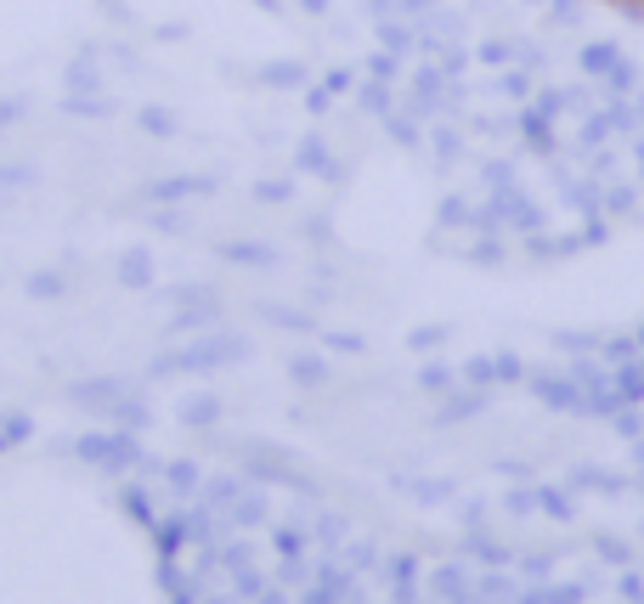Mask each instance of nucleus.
Wrapping results in <instances>:
<instances>
[{"mask_svg":"<svg viewBox=\"0 0 644 604\" xmlns=\"http://www.w3.org/2000/svg\"><path fill=\"white\" fill-rule=\"evenodd\" d=\"M617 7H633V12H644V0H617Z\"/></svg>","mask_w":644,"mask_h":604,"instance_id":"obj_1","label":"nucleus"}]
</instances>
